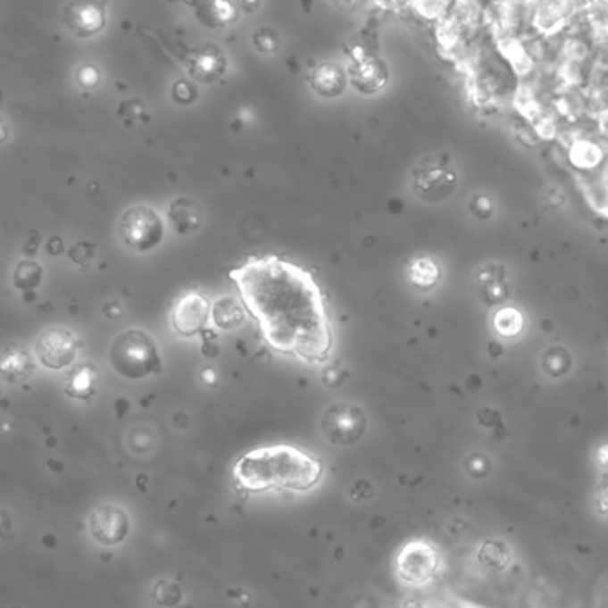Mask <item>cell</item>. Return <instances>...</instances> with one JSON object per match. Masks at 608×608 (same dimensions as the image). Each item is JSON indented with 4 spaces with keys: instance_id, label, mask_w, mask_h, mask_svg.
I'll return each instance as SVG.
<instances>
[{
    "instance_id": "1",
    "label": "cell",
    "mask_w": 608,
    "mask_h": 608,
    "mask_svg": "<svg viewBox=\"0 0 608 608\" xmlns=\"http://www.w3.org/2000/svg\"><path fill=\"white\" fill-rule=\"evenodd\" d=\"M238 299L263 342L283 356L322 365L333 354V326L322 288L292 260L249 256L229 271Z\"/></svg>"
},
{
    "instance_id": "2",
    "label": "cell",
    "mask_w": 608,
    "mask_h": 608,
    "mask_svg": "<svg viewBox=\"0 0 608 608\" xmlns=\"http://www.w3.org/2000/svg\"><path fill=\"white\" fill-rule=\"evenodd\" d=\"M322 475V461L292 445L254 448L244 454L233 466L235 480L249 493H308L319 486Z\"/></svg>"
},
{
    "instance_id": "3",
    "label": "cell",
    "mask_w": 608,
    "mask_h": 608,
    "mask_svg": "<svg viewBox=\"0 0 608 608\" xmlns=\"http://www.w3.org/2000/svg\"><path fill=\"white\" fill-rule=\"evenodd\" d=\"M109 360L112 369L125 379H145L157 374L162 358L157 342L143 329H129L114 338Z\"/></svg>"
},
{
    "instance_id": "4",
    "label": "cell",
    "mask_w": 608,
    "mask_h": 608,
    "mask_svg": "<svg viewBox=\"0 0 608 608\" xmlns=\"http://www.w3.org/2000/svg\"><path fill=\"white\" fill-rule=\"evenodd\" d=\"M439 550L425 539H411L396 557V575L405 587L420 589L429 586L441 571Z\"/></svg>"
},
{
    "instance_id": "5",
    "label": "cell",
    "mask_w": 608,
    "mask_h": 608,
    "mask_svg": "<svg viewBox=\"0 0 608 608\" xmlns=\"http://www.w3.org/2000/svg\"><path fill=\"white\" fill-rule=\"evenodd\" d=\"M118 231L127 247L148 253L164 240V221L154 208L137 204L121 215Z\"/></svg>"
},
{
    "instance_id": "6",
    "label": "cell",
    "mask_w": 608,
    "mask_h": 608,
    "mask_svg": "<svg viewBox=\"0 0 608 608\" xmlns=\"http://www.w3.org/2000/svg\"><path fill=\"white\" fill-rule=\"evenodd\" d=\"M321 430L331 445L353 446L365 436L367 414L354 403H337L324 411Z\"/></svg>"
},
{
    "instance_id": "7",
    "label": "cell",
    "mask_w": 608,
    "mask_h": 608,
    "mask_svg": "<svg viewBox=\"0 0 608 608\" xmlns=\"http://www.w3.org/2000/svg\"><path fill=\"white\" fill-rule=\"evenodd\" d=\"M457 186L455 171L445 161H423L412 171L411 189L421 202L441 203L452 196Z\"/></svg>"
},
{
    "instance_id": "8",
    "label": "cell",
    "mask_w": 608,
    "mask_h": 608,
    "mask_svg": "<svg viewBox=\"0 0 608 608\" xmlns=\"http://www.w3.org/2000/svg\"><path fill=\"white\" fill-rule=\"evenodd\" d=\"M582 12L580 0H530L529 21L537 36L555 37Z\"/></svg>"
},
{
    "instance_id": "9",
    "label": "cell",
    "mask_w": 608,
    "mask_h": 608,
    "mask_svg": "<svg viewBox=\"0 0 608 608\" xmlns=\"http://www.w3.org/2000/svg\"><path fill=\"white\" fill-rule=\"evenodd\" d=\"M36 354L43 367L62 371L77 358V340L64 328H50L37 338Z\"/></svg>"
},
{
    "instance_id": "10",
    "label": "cell",
    "mask_w": 608,
    "mask_h": 608,
    "mask_svg": "<svg viewBox=\"0 0 608 608\" xmlns=\"http://www.w3.org/2000/svg\"><path fill=\"white\" fill-rule=\"evenodd\" d=\"M212 312L210 301L196 290L186 292L171 312V328L182 337H195L208 324Z\"/></svg>"
},
{
    "instance_id": "11",
    "label": "cell",
    "mask_w": 608,
    "mask_h": 608,
    "mask_svg": "<svg viewBox=\"0 0 608 608\" xmlns=\"http://www.w3.org/2000/svg\"><path fill=\"white\" fill-rule=\"evenodd\" d=\"M129 516L116 505H100L89 516V532L100 545H120L129 536Z\"/></svg>"
},
{
    "instance_id": "12",
    "label": "cell",
    "mask_w": 608,
    "mask_h": 608,
    "mask_svg": "<svg viewBox=\"0 0 608 608\" xmlns=\"http://www.w3.org/2000/svg\"><path fill=\"white\" fill-rule=\"evenodd\" d=\"M34 372V360L30 353L18 344L7 346L0 351V376L9 383H20Z\"/></svg>"
},
{
    "instance_id": "13",
    "label": "cell",
    "mask_w": 608,
    "mask_h": 608,
    "mask_svg": "<svg viewBox=\"0 0 608 608\" xmlns=\"http://www.w3.org/2000/svg\"><path fill=\"white\" fill-rule=\"evenodd\" d=\"M347 86L346 71L337 62H324L312 75V87L322 98H337Z\"/></svg>"
},
{
    "instance_id": "14",
    "label": "cell",
    "mask_w": 608,
    "mask_h": 608,
    "mask_svg": "<svg viewBox=\"0 0 608 608\" xmlns=\"http://www.w3.org/2000/svg\"><path fill=\"white\" fill-rule=\"evenodd\" d=\"M68 12L71 29L79 36H91L104 27V11L91 0H75Z\"/></svg>"
},
{
    "instance_id": "15",
    "label": "cell",
    "mask_w": 608,
    "mask_h": 608,
    "mask_svg": "<svg viewBox=\"0 0 608 608\" xmlns=\"http://www.w3.org/2000/svg\"><path fill=\"white\" fill-rule=\"evenodd\" d=\"M170 221L180 235L195 233L202 228L203 213L200 204L189 198H179L168 208Z\"/></svg>"
},
{
    "instance_id": "16",
    "label": "cell",
    "mask_w": 608,
    "mask_h": 608,
    "mask_svg": "<svg viewBox=\"0 0 608 608\" xmlns=\"http://www.w3.org/2000/svg\"><path fill=\"white\" fill-rule=\"evenodd\" d=\"M480 296L487 304H496L507 299L509 285L505 278V269L502 265H487L477 276Z\"/></svg>"
},
{
    "instance_id": "17",
    "label": "cell",
    "mask_w": 608,
    "mask_h": 608,
    "mask_svg": "<svg viewBox=\"0 0 608 608\" xmlns=\"http://www.w3.org/2000/svg\"><path fill=\"white\" fill-rule=\"evenodd\" d=\"M388 82V71L381 61H365L353 71V84L358 91L372 95Z\"/></svg>"
},
{
    "instance_id": "18",
    "label": "cell",
    "mask_w": 608,
    "mask_h": 608,
    "mask_svg": "<svg viewBox=\"0 0 608 608\" xmlns=\"http://www.w3.org/2000/svg\"><path fill=\"white\" fill-rule=\"evenodd\" d=\"M244 306L242 303L238 304L237 299L233 297H221L212 304V312H210V319L215 324V328H219L221 331H233L238 326H242L246 313H244Z\"/></svg>"
},
{
    "instance_id": "19",
    "label": "cell",
    "mask_w": 608,
    "mask_h": 608,
    "mask_svg": "<svg viewBox=\"0 0 608 608\" xmlns=\"http://www.w3.org/2000/svg\"><path fill=\"white\" fill-rule=\"evenodd\" d=\"M512 561V550L507 543L500 539H489L486 541L479 550V562L493 573H500L509 568Z\"/></svg>"
},
{
    "instance_id": "20",
    "label": "cell",
    "mask_w": 608,
    "mask_h": 608,
    "mask_svg": "<svg viewBox=\"0 0 608 608\" xmlns=\"http://www.w3.org/2000/svg\"><path fill=\"white\" fill-rule=\"evenodd\" d=\"M189 71L193 73L195 79L202 80V82H213L215 79H219L224 71V59L221 55V52L213 50H204L202 54H198L193 62L189 64Z\"/></svg>"
},
{
    "instance_id": "21",
    "label": "cell",
    "mask_w": 608,
    "mask_h": 608,
    "mask_svg": "<svg viewBox=\"0 0 608 608\" xmlns=\"http://www.w3.org/2000/svg\"><path fill=\"white\" fill-rule=\"evenodd\" d=\"M573 367V356L570 354L568 349L557 346V347H550L548 351H545L543 358H541V369L546 376L550 378H564L570 374Z\"/></svg>"
},
{
    "instance_id": "22",
    "label": "cell",
    "mask_w": 608,
    "mask_h": 608,
    "mask_svg": "<svg viewBox=\"0 0 608 608\" xmlns=\"http://www.w3.org/2000/svg\"><path fill=\"white\" fill-rule=\"evenodd\" d=\"M95 387H96V374H95L91 365H86V367L77 369L70 376L64 390L70 397L84 401V399H89L95 394Z\"/></svg>"
},
{
    "instance_id": "23",
    "label": "cell",
    "mask_w": 608,
    "mask_h": 608,
    "mask_svg": "<svg viewBox=\"0 0 608 608\" xmlns=\"http://www.w3.org/2000/svg\"><path fill=\"white\" fill-rule=\"evenodd\" d=\"M409 278H411L414 287L429 290V288L436 287V283L439 281V269L432 260L420 258V260L412 262V265L409 269Z\"/></svg>"
},
{
    "instance_id": "24",
    "label": "cell",
    "mask_w": 608,
    "mask_h": 608,
    "mask_svg": "<svg viewBox=\"0 0 608 608\" xmlns=\"http://www.w3.org/2000/svg\"><path fill=\"white\" fill-rule=\"evenodd\" d=\"M43 279V267L32 260L20 262L12 274V285L18 290H34Z\"/></svg>"
},
{
    "instance_id": "25",
    "label": "cell",
    "mask_w": 608,
    "mask_h": 608,
    "mask_svg": "<svg viewBox=\"0 0 608 608\" xmlns=\"http://www.w3.org/2000/svg\"><path fill=\"white\" fill-rule=\"evenodd\" d=\"M493 324L502 337H516L523 329V315L516 308H502Z\"/></svg>"
},
{
    "instance_id": "26",
    "label": "cell",
    "mask_w": 608,
    "mask_h": 608,
    "mask_svg": "<svg viewBox=\"0 0 608 608\" xmlns=\"http://www.w3.org/2000/svg\"><path fill=\"white\" fill-rule=\"evenodd\" d=\"M254 45L260 52H272L278 46V34L271 29H260L254 34Z\"/></svg>"
},
{
    "instance_id": "27",
    "label": "cell",
    "mask_w": 608,
    "mask_h": 608,
    "mask_svg": "<svg viewBox=\"0 0 608 608\" xmlns=\"http://www.w3.org/2000/svg\"><path fill=\"white\" fill-rule=\"evenodd\" d=\"M173 96H175V100L180 102V104H191V102H195V98H196V89H195L189 82L180 80V82H177L175 87H173Z\"/></svg>"
},
{
    "instance_id": "28",
    "label": "cell",
    "mask_w": 608,
    "mask_h": 608,
    "mask_svg": "<svg viewBox=\"0 0 608 608\" xmlns=\"http://www.w3.org/2000/svg\"><path fill=\"white\" fill-rule=\"evenodd\" d=\"M423 608H482L475 604H470L466 600H461V598H455V596H445V598H439L429 605H425Z\"/></svg>"
},
{
    "instance_id": "29",
    "label": "cell",
    "mask_w": 608,
    "mask_h": 608,
    "mask_svg": "<svg viewBox=\"0 0 608 608\" xmlns=\"http://www.w3.org/2000/svg\"><path fill=\"white\" fill-rule=\"evenodd\" d=\"M595 70L607 71L608 73V41L600 43V50L595 55Z\"/></svg>"
},
{
    "instance_id": "30",
    "label": "cell",
    "mask_w": 608,
    "mask_h": 608,
    "mask_svg": "<svg viewBox=\"0 0 608 608\" xmlns=\"http://www.w3.org/2000/svg\"><path fill=\"white\" fill-rule=\"evenodd\" d=\"M595 504H596V511H598L602 516H607L608 518V484H604V486L600 487V491L596 493Z\"/></svg>"
},
{
    "instance_id": "31",
    "label": "cell",
    "mask_w": 608,
    "mask_h": 608,
    "mask_svg": "<svg viewBox=\"0 0 608 608\" xmlns=\"http://www.w3.org/2000/svg\"><path fill=\"white\" fill-rule=\"evenodd\" d=\"M240 2H242L244 9H247V11H253L258 5V0H240Z\"/></svg>"
},
{
    "instance_id": "32",
    "label": "cell",
    "mask_w": 608,
    "mask_h": 608,
    "mask_svg": "<svg viewBox=\"0 0 608 608\" xmlns=\"http://www.w3.org/2000/svg\"><path fill=\"white\" fill-rule=\"evenodd\" d=\"M593 2H596V0H580V5H582V12L586 11V7H589Z\"/></svg>"
},
{
    "instance_id": "33",
    "label": "cell",
    "mask_w": 608,
    "mask_h": 608,
    "mask_svg": "<svg viewBox=\"0 0 608 608\" xmlns=\"http://www.w3.org/2000/svg\"><path fill=\"white\" fill-rule=\"evenodd\" d=\"M2 139H5V127L2 125V121H0V141Z\"/></svg>"
},
{
    "instance_id": "34",
    "label": "cell",
    "mask_w": 608,
    "mask_h": 608,
    "mask_svg": "<svg viewBox=\"0 0 608 608\" xmlns=\"http://www.w3.org/2000/svg\"><path fill=\"white\" fill-rule=\"evenodd\" d=\"M605 2H607V4H608V0H605Z\"/></svg>"
}]
</instances>
